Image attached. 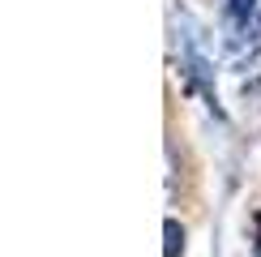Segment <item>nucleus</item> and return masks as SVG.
Returning <instances> with one entry per match:
<instances>
[{"label":"nucleus","mask_w":261,"mask_h":257,"mask_svg":"<svg viewBox=\"0 0 261 257\" xmlns=\"http://www.w3.org/2000/svg\"><path fill=\"white\" fill-rule=\"evenodd\" d=\"M257 0H227V17L236 21V26H248V17H257Z\"/></svg>","instance_id":"f257e3e1"},{"label":"nucleus","mask_w":261,"mask_h":257,"mask_svg":"<svg viewBox=\"0 0 261 257\" xmlns=\"http://www.w3.org/2000/svg\"><path fill=\"white\" fill-rule=\"evenodd\" d=\"M163 232H167V257H180L184 253V227H180L176 219H167V223H163Z\"/></svg>","instance_id":"f03ea898"},{"label":"nucleus","mask_w":261,"mask_h":257,"mask_svg":"<svg viewBox=\"0 0 261 257\" xmlns=\"http://www.w3.org/2000/svg\"><path fill=\"white\" fill-rule=\"evenodd\" d=\"M257 35H261V13H257Z\"/></svg>","instance_id":"7ed1b4c3"},{"label":"nucleus","mask_w":261,"mask_h":257,"mask_svg":"<svg viewBox=\"0 0 261 257\" xmlns=\"http://www.w3.org/2000/svg\"><path fill=\"white\" fill-rule=\"evenodd\" d=\"M253 257H261V244H257V253H253Z\"/></svg>","instance_id":"20e7f679"}]
</instances>
